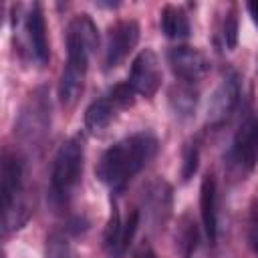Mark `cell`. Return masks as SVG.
Masks as SVG:
<instances>
[{
	"label": "cell",
	"instance_id": "ac0fdd59",
	"mask_svg": "<svg viewBox=\"0 0 258 258\" xmlns=\"http://www.w3.org/2000/svg\"><path fill=\"white\" fill-rule=\"evenodd\" d=\"M198 159H200V153H198V147L196 143L194 145H187L185 151H183V165H181V179L187 181L196 169H198Z\"/></svg>",
	"mask_w": 258,
	"mask_h": 258
},
{
	"label": "cell",
	"instance_id": "7402d4cb",
	"mask_svg": "<svg viewBox=\"0 0 258 258\" xmlns=\"http://www.w3.org/2000/svg\"><path fill=\"white\" fill-rule=\"evenodd\" d=\"M246 8H248V12H250V16H252L254 24L258 26V0H250V2L246 4Z\"/></svg>",
	"mask_w": 258,
	"mask_h": 258
},
{
	"label": "cell",
	"instance_id": "4fadbf2b",
	"mask_svg": "<svg viewBox=\"0 0 258 258\" xmlns=\"http://www.w3.org/2000/svg\"><path fill=\"white\" fill-rule=\"evenodd\" d=\"M159 24H161V32L167 38H185L189 34V18L183 12V8L175 6V4H165L161 8L159 14Z\"/></svg>",
	"mask_w": 258,
	"mask_h": 258
},
{
	"label": "cell",
	"instance_id": "6da1fadb",
	"mask_svg": "<svg viewBox=\"0 0 258 258\" xmlns=\"http://www.w3.org/2000/svg\"><path fill=\"white\" fill-rule=\"evenodd\" d=\"M157 139L149 131L133 133L111 145L97 163V177L111 189H121L155 155Z\"/></svg>",
	"mask_w": 258,
	"mask_h": 258
},
{
	"label": "cell",
	"instance_id": "e0dca14e",
	"mask_svg": "<svg viewBox=\"0 0 258 258\" xmlns=\"http://www.w3.org/2000/svg\"><path fill=\"white\" fill-rule=\"evenodd\" d=\"M224 38L228 48H236L238 42V16H236V6H230V12L226 14L224 20Z\"/></svg>",
	"mask_w": 258,
	"mask_h": 258
},
{
	"label": "cell",
	"instance_id": "2e32d148",
	"mask_svg": "<svg viewBox=\"0 0 258 258\" xmlns=\"http://www.w3.org/2000/svg\"><path fill=\"white\" fill-rule=\"evenodd\" d=\"M135 95H137V93L133 91V87H131L129 83H119V85H115V87L109 91V97L115 101L117 107H129V105H133Z\"/></svg>",
	"mask_w": 258,
	"mask_h": 258
},
{
	"label": "cell",
	"instance_id": "5bb4252c",
	"mask_svg": "<svg viewBox=\"0 0 258 258\" xmlns=\"http://www.w3.org/2000/svg\"><path fill=\"white\" fill-rule=\"evenodd\" d=\"M198 238H200L198 226H196L187 216H183V218H181V226H179L177 236H175V240H177V250H179L181 258H191V254H194L196 248H198Z\"/></svg>",
	"mask_w": 258,
	"mask_h": 258
},
{
	"label": "cell",
	"instance_id": "7c38bea8",
	"mask_svg": "<svg viewBox=\"0 0 258 258\" xmlns=\"http://www.w3.org/2000/svg\"><path fill=\"white\" fill-rule=\"evenodd\" d=\"M117 109L119 107L115 105V101L109 95L93 101L85 111V127L89 129V133H93V135L103 133L109 127V123L113 121Z\"/></svg>",
	"mask_w": 258,
	"mask_h": 258
},
{
	"label": "cell",
	"instance_id": "44dd1931",
	"mask_svg": "<svg viewBox=\"0 0 258 258\" xmlns=\"http://www.w3.org/2000/svg\"><path fill=\"white\" fill-rule=\"evenodd\" d=\"M133 258H157V256H155V252L151 250V246H147V244H141V246L135 250Z\"/></svg>",
	"mask_w": 258,
	"mask_h": 258
},
{
	"label": "cell",
	"instance_id": "277c9868",
	"mask_svg": "<svg viewBox=\"0 0 258 258\" xmlns=\"http://www.w3.org/2000/svg\"><path fill=\"white\" fill-rule=\"evenodd\" d=\"M0 175H2V204H4V224H6V230L10 228H16L20 222L16 218V212H18V200H20V194H22V181H24V171H22V161L10 153V151H4L2 155V169H0Z\"/></svg>",
	"mask_w": 258,
	"mask_h": 258
},
{
	"label": "cell",
	"instance_id": "ba28073f",
	"mask_svg": "<svg viewBox=\"0 0 258 258\" xmlns=\"http://www.w3.org/2000/svg\"><path fill=\"white\" fill-rule=\"evenodd\" d=\"M167 60L169 67L173 71V75L177 79H181L183 83H196L200 81L208 69H210V60L206 58V54L194 46H173L167 52Z\"/></svg>",
	"mask_w": 258,
	"mask_h": 258
},
{
	"label": "cell",
	"instance_id": "9a60e30c",
	"mask_svg": "<svg viewBox=\"0 0 258 258\" xmlns=\"http://www.w3.org/2000/svg\"><path fill=\"white\" fill-rule=\"evenodd\" d=\"M44 258H75V252L62 234H50L46 240Z\"/></svg>",
	"mask_w": 258,
	"mask_h": 258
},
{
	"label": "cell",
	"instance_id": "8992f818",
	"mask_svg": "<svg viewBox=\"0 0 258 258\" xmlns=\"http://www.w3.org/2000/svg\"><path fill=\"white\" fill-rule=\"evenodd\" d=\"M133 91L141 97H153L157 89L161 87V67L159 58L151 48H143L131 64L129 71V81H127Z\"/></svg>",
	"mask_w": 258,
	"mask_h": 258
},
{
	"label": "cell",
	"instance_id": "d6986e66",
	"mask_svg": "<svg viewBox=\"0 0 258 258\" xmlns=\"http://www.w3.org/2000/svg\"><path fill=\"white\" fill-rule=\"evenodd\" d=\"M137 226H139V212H131L123 224V232H121V246H119V254L131 244L135 232H137Z\"/></svg>",
	"mask_w": 258,
	"mask_h": 258
},
{
	"label": "cell",
	"instance_id": "9c48e42d",
	"mask_svg": "<svg viewBox=\"0 0 258 258\" xmlns=\"http://www.w3.org/2000/svg\"><path fill=\"white\" fill-rule=\"evenodd\" d=\"M230 157L242 169H252L258 163V117L244 123L236 133Z\"/></svg>",
	"mask_w": 258,
	"mask_h": 258
},
{
	"label": "cell",
	"instance_id": "7a4b0ae2",
	"mask_svg": "<svg viewBox=\"0 0 258 258\" xmlns=\"http://www.w3.org/2000/svg\"><path fill=\"white\" fill-rule=\"evenodd\" d=\"M97 44V28L87 14L77 16L67 30V62L58 81V101L71 107L85 85L89 69V50Z\"/></svg>",
	"mask_w": 258,
	"mask_h": 258
},
{
	"label": "cell",
	"instance_id": "30bf717a",
	"mask_svg": "<svg viewBox=\"0 0 258 258\" xmlns=\"http://www.w3.org/2000/svg\"><path fill=\"white\" fill-rule=\"evenodd\" d=\"M24 30L28 36L32 56L40 64H44L48 60V40H46V22H44V14H42L40 4H32L28 8L26 20H24Z\"/></svg>",
	"mask_w": 258,
	"mask_h": 258
},
{
	"label": "cell",
	"instance_id": "5b68a950",
	"mask_svg": "<svg viewBox=\"0 0 258 258\" xmlns=\"http://www.w3.org/2000/svg\"><path fill=\"white\" fill-rule=\"evenodd\" d=\"M139 40V24L135 20H119L107 32L105 44V69L119 67Z\"/></svg>",
	"mask_w": 258,
	"mask_h": 258
},
{
	"label": "cell",
	"instance_id": "8fae6325",
	"mask_svg": "<svg viewBox=\"0 0 258 258\" xmlns=\"http://www.w3.org/2000/svg\"><path fill=\"white\" fill-rule=\"evenodd\" d=\"M200 214L208 240L214 244L218 236V218H216V179L212 173H206L200 187Z\"/></svg>",
	"mask_w": 258,
	"mask_h": 258
},
{
	"label": "cell",
	"instance_id": "ffe728a7",
	"mask_svg": "<svg viewBox=\"0 0 258 258\" xmlns=\"http://www.w3.org/2000/svg\"><path fill=\"white\" fill-rule=\"evenodd\" d=\"M248 244L258 254V206L250 214V222H248Z\"/></svg>",
	"mask_w": 258,
	"mask_h": 258
},
{
	"label": "cell",
	"instance_id": "3957f363",
	"mask_svg": "<svg viewBox=\"0 0 258 258\" xmlns=\"http://www.w3.org/2000/svg\"><path fill=\"white\" fill-rule=\"evenodd\" d=\"M83 141L79 137L67 139L52 161V171H50V200L56 204H67L75 185L81 179L83 171Z\"/></svg>",
	"mask_w": 258,
	"mask_h": 258
},
{
	"label": "cell",
	"instance_id": "52a82bcc",
	"mask_svg": "<svg viewBox=\"0 0 258 258\" xmlns=\"http://www.w3.org/2000/svg\"><path fill=\"white\" fill-rule=\"evenodd\" d=\"M238 99H240V79L236 73H228L208 99L206 121L210 125L224 123L230 117V113L236 109Z\"/></svg>",
	"mask_w": 258,
	"mask_h": 258
}]
</instances>
